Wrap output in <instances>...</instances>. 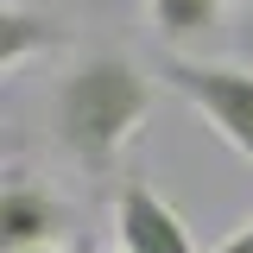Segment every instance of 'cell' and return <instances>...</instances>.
I'll use <instances>...</instances> for the list:
<instances>
[{
    "label": "cell",
    "instance_id": "cell-5",
    "mask_svg": "<svg viewBox=\"0 0 253 253\" xmlns=\"http://www.w3.org/2000/svg\"><path fill=\"white\" fill-rule=\"evenodd\" d=\"M57 44H70V19L32 13L26 0H6L0 6V70L6 76H19L38 51H57Z\"/></svg>",
    "mask_w": 253,
    "mask_h": 253
},
{
    "label": "cell",
    "instance_id": "cell-4",
    "mask_svg": "<svg viewBox=\"0 0 253 253\" xmlns=\"http://www.w3.org/2000/svg\"><path fill=\"white\" fill-rule=\"evenodd\" d=\"M63 228V203L51 196L44 184H32V177H6L0 190V247L19 253V247H51V234Z\"/></svg>",
    "mask_w": 253,
    "mask_h": 253
},
{
    "label": "cell",
    "instance_id": "cell-7",
    "mask_svg": "<svg viewBox=\"0 0 253 253\" xmlns=\"http://www.w3.org/2000/svg\"><path fill=\"white\" fill-rule=\"evenodd\" d=\"M215 253H253V221H247V228H241V234H228V241H221Z\"/></svg>",
    "mask_w": 253,
    "mask_h": 253
},
{
    "label": "cell",
    "instance_id": "cell-3",
    "mask_svg": "<svg viewBox=\"0 0 253 253\" xmlns=\"http://www.w3.org/2000/svg\"><path fill=\"white\" fill-rule=\"evenodd\" d=\"M114 228H121V253H196L190 221L146 177H126L114 190Z\"/></svg>",
    "mask_w": 253,
    "mask_h": 253
},
{
    "label": "cell",
    "instance_id": "cell-8",
    "mask_svg": "<svg viewBox=\"0 0 253 253\" xmlns=\"http://www.w3.org/2000/svg\"><path fill=\"white\" fill-rule=\"evenodd\" d=\"M234 32H241V44L253 51V0H241V26H234Z\"/></svg>",
    "mask_w": 253,
    "mask_h": 253
},
{
    "label": "cell",
    "instance_id": "cell-9",
    "mask_svg": "<svg viewBox=\"0 0 253 253\" xmlns=\"http://www.w3.org/2000/svg\"><path fill=\"white\" fill-rule=\"evenodd\" d=\"M19 253H70V247H57V241H51V247H19Z\"/></svg>",
    "mask_w": 253,
    "mask_h": 253
},
{
    "label": "cell",
    "instance_id": "cell-6",
    "mask_svg": "<svg viewBox=\"0 0 253 253\" xmlns=\"http://www.w3.org/2000/svg\"><path fill=\"white\" fill-rule=\"evenodd\" d=\"M221 13H228V0H152V26L171 51L190 44V38H203V32H215Z\"/></svg>",
    "mask_w": 253,
    "mask_h": 253
},
{
    "label": "cell",
    "instance_id": "cell-2",
    "mask_svg": "<svg viewBox=\"0 0 253 253\" xmlns=\"http://www.w3.org/2000/svg\"><path fill=\"white\" fill-rule=\"evenodd\" d=\"M158 83H171L241 158H253V70H241V63H196V57L165 51L158 57Z\"/></svg>",
    "mask_w": 253,
    "mask_h": 253
},
{
    "label": "cell",
    "instance_id": "cell-1",
    "mask_svg": "<svg viewBox=\"0 0 253 253\" xmlns=\"http://www.w3.org/2000/svg\"><path fill=\"white\" fill-rule=\"evenodd\" d=\"M158 76L126 51H83L57 76L51 95V126H57V146L76 158V171L108 177L121 152L139 139V126L152 114Z\"/></svg>",
    "mask_w": 253,
    "mask_h": 253
}]
</instances>
